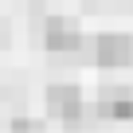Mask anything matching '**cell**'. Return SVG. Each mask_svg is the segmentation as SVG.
<instances>
[{"label": "cell", "instance_id": "7a4b0ae2", "mask_svg": "<svg viewBox=\"0 0 133 133\" xmlns=\"http://www.w3.org/2000/svg\"><path fill=\"white\" fill-rule=\"evenodd\" d=\"M98 63L102 66H129L133 63V39L129 35H102L98 39Z\"/></svg>", "mask_w": 133, "mask_h": 133}, {"label": "cell", "instance_id": "277c9868", "mask_svg": "<svg viewBox=\"0 0 133 133\" xmlns=\"http://www.w3.org/2000/svg\"><path fill=\"white\" fill-rule=\"evenodd\" d=\"M102 114H110V117H129V114H133V94H129V90H106V94H102Z\"/></svg>", "mask_w": 133, "mask_h": 133}, {"label": "cell", "instance_id": "6da1fadb", "mask_svg": "<svg viewBox=\"0 0 133 133\" xmlns=\"http://www.w3.org/2000/svg\"><path fill=\"white\" fill-rule=\"evenodd\" d=\"M47 110H55V114H63L66 117V125H78V110H82V94H78V86H47Z\"/></svg>", "mask_w": 133, "mask_h": 133}, {"label": "cell", "instance_id": "3957f363", "mask_svg": "<svg viewBox=\"0 0 133 133\" xmlns=\"http://www.w3.org/2000/svg\"><path fill=\"white\" fill-rule=\"evenodd\" d=\"M82 47V39H78V31H71V28H63V20H47V51H78Z\"/></svg>", "mask_w": 133, "mask_h": 133}]
</instances>
